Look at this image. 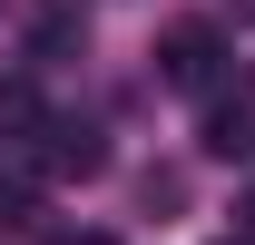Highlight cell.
Listing matches in <instances>:
<instances>
[{
	"label": "cell",
	"instance_id": "obj_6",
	"mask_svg": "<svg viewBox=\"0 0 255 245\" xmlns=\"http://www.w3.org/2000/svg\"><path fill=\"white\" fill-rule=\"evenodd\" d=\"M246 236H255V196H246Z\"/></svg>",
	"mask_w": 255,
	"mask_h": 245
},
{
	"label": "cell",
	"instance_id": "obj_3",
	"mask_svg": "<svg viewBox=\"0 0 255 245\" xmlns=\"http://www.w3.org/2000/svg\"><path fill=\"white\" fill-rule=\"evenodd\" d=\"M98 127L89 118H39V177H98Z\"/></svg>",
	"mask_w": 255,
	"mask_h": 245
},
{
	"label": "cell",
	"instance_id": "obj_1",
	"mask_svg": "<svg viewBox=\"0 0 255 245\" xmlns=\"http://www.w3.org/2000/svg\"><path fill=\"white\" fill-rule=\"evenodd\" d=\"M157 79L167 89H216L226 79V30L216 20H167L157 30Z\"/></svg>",
	"mask_w": 255,
	"mask_h": 245
},
{
	"label": "cell",
	"instance_id": "obj_8",
	"mask_svg": "<svg viewBox=\"0 0 255 245\" xmlns=\"http://www.w3.org/2000/svg\"><path fill=\"white\" fill-rule=\"evenodd\" d=\"M236 10H255V0H236Z\"/></svg>",
	"mask_w": 255,
	"mask_h": 245
},
{
	"label": "cell",
	"instance_id": "obj_4",
	"mask_svg": "<svg viewBox=\"0 0 255 245\" xmlns=\"http://www.w3.org/2000/svg\"><path fill=\"white\" fill-rule=\"evenodd\" d=\"M39 118H49V108H39L20 79H0V137H39Z\"/></svg>",
	"mask_w": 255,
	"mask_h": 245
},
{
	"label": "cell",
	"instance_id": "obj_5",
	"mask_svg": "<svg viewBox=\"0 0 255 245\" xmlns=\"http://www.w3.org/2000/svg\"><path fill=\"white\" fill-rule=\"evenodd\" d=\"M49 245H118V236H98V226H69V236H49Z\"/></svg>",
	"mask_w": 255,
	"mask_h": 245
},
{
	"label": "cell",
	"instance_id": "obj_7",
	"mask_svg": "<svg viewBox=\"0 0 255 245\" xmlns=\"http://www.w3.org/2000/svg\"><path fill=\"white\" fill-rule=\"evenodd\" d=\"M226 245H255V236H226Z\"/></svg>",
	"mask_w": 255,
	"mask_h": 245
},
{
	"label": "cell",
	"instance_id": "obj_2",
	"mask_svg": "<svg viewBox=\"0 0 255 245\" xmlns=\"http://www.w3.org/2000/svg\"><path fill=\"white\" fill-rule=\"evenodd\" d=\"M196 147L216 157V167H255V79H236V89H206V127H196Z\"/></svg>",
	"mask_w": 255,
	"mask_h": 245
}]
</instances>
